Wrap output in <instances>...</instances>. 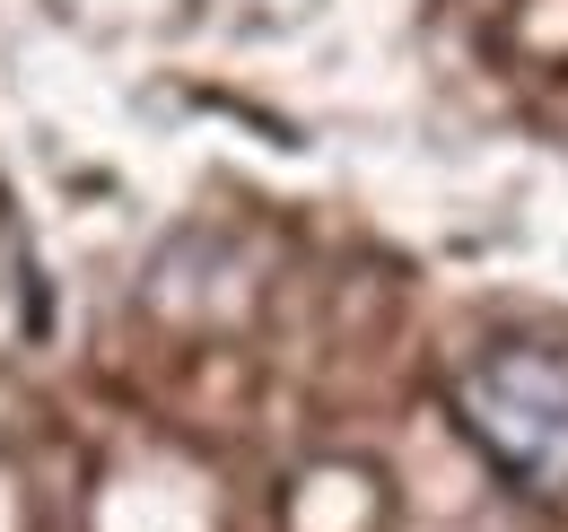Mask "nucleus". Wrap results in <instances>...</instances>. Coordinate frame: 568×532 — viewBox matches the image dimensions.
Segmentation results:
<instances>
[{"label": "nucleus", "mask_w": 568, "mask_h": 532, "mask_svg": "<svg viewBox=\"0 0 568 532\" xmlns=\"http://www.w3.org/2000/svg\"><path fill=\"white\" fill-rule=\"evenodd\" d=\"M464 446L534 507L568 498V340L560 332H490L446 385Z\"/></svg>", "instance_id": "f257e3e1"}]
</instances>
